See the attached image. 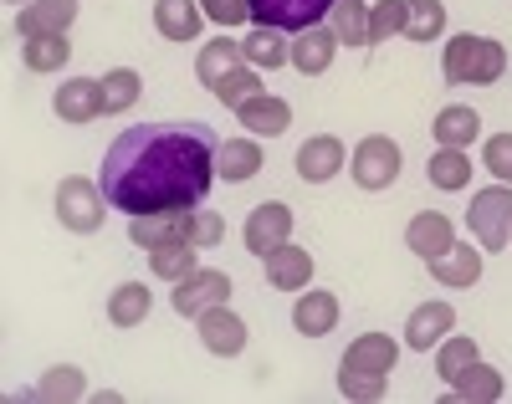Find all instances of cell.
<instances>
[{"label": "cell", "instance_id": "obj_1", "mask_svg": "<svg viewBox=\"0 0 512 404\" xmlns=\"http://www.w3.org/2000/svg\"><path fill=\"white\" fill-rule=\"evenodd\" d=\"M216 154L221 139L205 123H139L123 128L113 149L103 154L98 185L108 210L123 215H159V210H190L216 185Z\"/></svg>", "mask_w": 512, "mask_h": 404}, {"label": "cell", "instance_id": "obj_2", "mask_svg": "<svg viewBox=\"0 0 512 404\" xmlns=\"http://www.w3.org/2000/svg\"><path fill=\"white\" fill-rule=\"evenodd\" d=\"M395 338L390 333H359L349 343V353L338 358V394L354 399V404H374L384 399V389H390V374H395Z\"/></svg>", "mask_w": 512, "mask_h": 404}, {"label": "cell", "instance_id": "obj_3", "mask_svg": "<svg viewBox=\"0 0 512 404\" xmlns=\"http://www.w3.org/2000/svg\"><path fill=\"white\" fill-rule=\"evenodd\" d=\"M226 236V220L216 210H159V215H128V241L154 251V246H216Z\"/></svg>", "mask_w": 512, "mask_h": 404}, {"label": "cell", "instance_id": "obj_4", "mask_svg": "<svg viewBox=\"0 0 512 404\" xmlns=\"http://www.w3.org/2000/svg\"><path fill=\"white\" fill-rule=\"evenodd\" d=\"M446 82L451 87H487L507 72V47L492 36H472V31H461L446 41V62H441Z\"/></svg>", "mask_w": 512, "mask_h": 404}, {"label": "cell", "instance_id": "obj_5", "mask_svg": "<svg viewBox=\"0 0 512 404\" xmlns=\"http://www.w3.org/2000/svg\"><path fill=\"white\" fill-rule=\"evenodd\" d=\"M466 226H472L482 251H502L512 246V190L507 185H487L472 195V210H466Z\"/></svg>", "mask_w": 512, "mask_h": 404}, {"label": "cell", "instance_id": "obj_6", "mask_svg": "<svg viewBox=\"0 0 512 404\" xmlns=\"http://www.w3.org/2000/svg\"><path fill=\"white\" fill-rule=\"evenodd\" d=\"M103 205H108V195H103V185H93L88 174H67L57 185V220L67 231H77V236H93L103 226V215H108Z\"/></svg>", "mask_w": 512, "mask_h": 404}, {"label": "cell", "instance_id": "obj_7", "mask_svg": "<svg viewBox=\"0 0 512 404\" xmlns=\"http://www.w3.org/2000/svg\"><path fill=\"white\" fill-rule=\"evenodd\" d=\"M354 185L359 190H390L400 179V144L384 139V133H369V139H359L354 149Z\"/></svg>", "mask_w": 512, "mask_h": 404}, {"label": "cell", "instance_id": "obj_8", "mask_svg": "<svg viewBox=\"0 0 512 404\" xmlns=\"http://www.w3.org/2000/svg\"><path fill=\"white\" fill-rule=\"evenodd\" d=\"M226 297H231V277L216 272V266H195L185 282H175V292H169V307H175L180 318H200L205 307H221Z\"/></svg>", "mask_w": 512, "mask_h": 404}, {"label": "cell", "instance_id": "obj_9", "mask_svg": "<svg viewBox=\"0 0 512 404\" xmlns=\"http://www.w3.org/2000/svg\"><path fill=\"white\" fill-rule=\"evenodd\" d=\"M251 21L256 26H272V31H308L318 26L338 0H246Z\"/></svg>", "mask_w": 512, "mask_h": 404}, {"label": "cell", "instance_id": "obj_10", "mask_svg": "<svg viewBox=\"0 0 512 404\" xmlns=\"http://www.w3.org/2000/svg\"><path fill=\"white\" fill-rule=\"evenodd\" d=\"M287 236H292V210L282 200H262L246 215V226H241V241H246L251 256H267V251L287 246Z\"/></svg>", "mask_w": 512, "mask_h": 404}, {"label": "cell", "instance_id": "obj_11", "mask_svg": "<svg viewBox=\"0 0 512 404\" xmlns=\"http://www.w3.org/2000/svg\"><path fill=\"white\" fill-rule=\"evenodd\" d=\"M195 328H200V343L216 353V358H236L246 348V323L236 318L226 302L221 307H205L200 318H195Z\"/></svg>", "mask_w": 512, "mask_h": 404}, {"label": "cell", "instance_id": "obj_12", "mask_svg": "<svg viewBox=\"0 0 512 404\" xmlns=\"http://www.w3.org/2000/svg\"><path fill=\"white\" fill-rule=\"evenodd\" d=\"M456 328V307L451 302H420L415 312H410V323H405V348H415V353H431V348H441V338Z\"/></svg>", "mask_w": 512, "mask_h": 404}, {"label": "cell", "instance_id": "obj_13", "mask_svg": "<svg viewBox=\"0 0 512 404\" xmlns=\"http://www.w3.org/2000/svg\"><path fill=\"white\" fill-rule=\"evenodd\" d=\"M77 21V0H31L16 16V31L21 41H36V36H67V26Z\"/></svg>", "mask_w": 512, "mask_h": 404}, {"label": "cell", "instance_id": "obj_14", "mask_svg": "<svg viewBox=\"0 0 512 404\" xmlns=\"http://www.w3.org/2000/svg\"><path fill=\"white\" fill-rule=\"evenodd\" d=\"M52 108H57L62 123H93V118H103V82H93V77H67V82L57 87Z\"/></svg>", "mask_w": 512, "mask_h": 404}, {"label": "cell", "instance_id": "obj_15", "mask_svg": "<svg viewBox=\"0 0 512 404\" xmlns=\"http://www.w3.org/2000/svg\"><path fill=\"white\" fill-rule=\"evenodd\" d=\"M405 246L420 256V261H436L456 246V231H451V220L441 210H420L410 226H405Z\"/></svg>", "mask_w": 512, "mask_h": 404}, {"label": "cell", "instance_id": "obj_16", "mask_svg": "<svg viewBox=\"0 0 512 404\" xmlns=\"http://www.w3.org/2000/svg\"><path fill=\"white\" fill-rule=\"evenodd\" d=\"M338 169H344V144H338L333 133H313V139L297 149V174H303V185H328Z\"/></svg>", "mask_w": 512, "mask_h": 404}, {"label": "cell", "instance_id": "obj_17", "mask_svg": "<svg viewBox=\"0 0 512 404\" xmlns=\"http://www.w3.org/2000/svg\"><path fill=\"white\" fill-rule=\"evenodd\" d=\"M241 128H251V139H282V133L292 128V108L282 98H267V93H256L236 108Z\"/></svg>", "mask_w": 512, "mask_h": 404}, {"label": "cell", "instance_id": "obj_18", "mask_svg": "<svg viewBox=\"0 0 512 404\" xmlns=\"http://www.w3.org/2000/svg\"><path fill=\"white\" fill-rule=\"evenodd\" d=\"M333 57H338V36H333L328 26H308V31H297V36H292V67L303 72V77L328 72Z\"/></svg>", "mask_w": 512, "mask_h": 404}, {"label": "cell", "instance_id": "obj_19", "mask_svg": "<svg viewBox=\"0 0 512 404\" xmlns=\"http://www.w3.org/2000/svg\"><path fill=\"white\" fill-rule=\"evenodd\" d=\"M267 261V282L277 287V292H303L308 287V277H313V256L303 251V246H277V251H267L262 256Z\"/></svg>", "mask_w": 512, "mask_h": 404}, {"label": "cell", "instance_id": "obj_20", "mask_svg": "<svg viewBox=\"0 0 512 404\" xmlns=\"http://www.w3.org/2000/svg\"><path fill=\"white\" fill-rule=\"evenodd\" d=\"M200 0H154V26L164 41H195L200 36Z\"/></svg>", "mask_w": 512, "mask_h": 404}, {"label": "cell", "instance_id": "obj_21", "mask_svg": "<svg viewBox=\"0 0 512 404\" xmlns=\"http://www.w3.org/2000/svg\"><path fill=\"white\" fill-rule=\"evenodd\" d=\"M292 328L303 338H323L338 328V297L333 292H303L292 307Z\"/></svg>", "mask_w": 512, "mask_h": 404}, {"label": "cell", "instance_id": "obj_22", "mask_svg": "<svg viewBox=\"0 0 512 404\" xmlns=\"http://www.w3.org/2000/svg\"><path fill=\"white\" fill-rule=\"evenodd\" d=\"M446 399H461V404H497V399H502V374L477 358L472 369H461V374L451 379V394H446Z\"/></svg>", "mask_w": 512, "mask_h": 404}, {"label": "cell", "instance_id": "obj_23", "mask_svg": "<svg viewBox=\"0 0 512 404\" xmlns=\"http://www.w3.org/2000/svg\"><path fill=\"white\" fill-rule=\"evenodd\" d=\"M236 67H246V52H241V41H231L226 31L216 36V41H205L200 47V62H195V77L205 82V87H216L226 72H236Z\"/></svg>", "mask_w": 512, "mask_h": 404}, {"label": "cell", "instance_id": "obj_24", "mask_svg": "<svg viewBox=\"0 0 512 404\" xmlns=\"http://www.w3.org/2000/svg\"><path fill=\"white\" fill-rule=\"evenodd\" d=\"M436 144L441 149H472V139L482 133V118H477V108H466V103H451V108H441L436 113Z\"/></svg>", "mask_w": 512, "mask_h": 404}, {"label": "cell", "instance_id": "obj_25", "mask_svg": "<svg viewBox=\"0 0 512 404\" xmlns=\"http://www.w3.org/2000/svg\"><path fill=\"white\" fill-rule=\"evenodd\" d=\"M241 52H246V67L277 72V67L292 62V41H282V31H272V26H256V31L241 41Z\"/></svg>", "mask_w": 512, "mask_h": 404}, {"label": "cell", "instance_id": "obj_26", "mask_svg": "<svg viewBox=\"0 0 512 404\" xmlns=\"http://www.w3.org/2000/svg\"><path fill=\"white\" fill-rule=\"evenodd\" d=\"M149 307H154V297H149L144 282H118L113 297H108V323L113 328H139L149 318Z\"/></svg>", "mask_w": 512, "mask_h": 404}, {"label": "cell", "instance_id": "obj_27", "mask_svg": "<svg viewBox=\"0 0 512 404\" xmlns=\"http://www.w3.org/2000/svg\"><path fill=\"white\" fill-rule=\"evenodd\" d=\"M431 277L446 282V287H472V282L482 277V251H472V241H466V246H451L446 256L431 261Z\"/></svg>", "mask_w": 512, "mask_h": 404}, {"label": "cell", "instance_id": "obj_28", "mask_svg": "<svg viewBox=\"0 0 512 404\" xmlns=\"http://www.w3.org/2000/svg\"><path fill=\"white\" fill-rule=\"evenodd\" d=\"M328 31L338 36V47H369V6L364 0H338L328 11Z\"/></svg>", "mask_w": 512, "mask_h": 404}, {"label": "cell", "instance_id": "obj_29", "mask_svg": "<svg viewBox=\"0 0 512 404\" xmlns=\"http://www.w3.org/2000/svg\"><path fill=\"white\" fill-rule=\"evenodd\" d=\"M256 169H262V149H256V139H226L221 154H216V174L231 179V185H241V179H251Z\"/></svg>", "mask_w": 512, "mask_h": 404}, {"label": "cell", "instance_id": "obj_30", "mask_svg": "<svg viewBox=\"0 0 512 404\" xmlns=\"http://www.w3.org/2000/svg\"><path fill=\"white\" fill-rule=\"evenodd\" d=\"M425 179H431L436 190H466L472 185V159H466V149H441L425 164Z\"/></svg>", "mask_w": 512, "mask_h": 404}, {"label": "cell", "instance_id": "obj_31", "mask_svg": "<svg viewBox=\"0 0 512 404\" xmlns=\"http://www.w3.org/2000/svg\"><path fill=\"white\" fill-rule=\"evenodd\" d=\"M82 394H88V379H82V369H72V364L47 369L26 389V399H82Z\"/></svg>", "mask_w": 512, "mask_h": 404}, {"label": "cell", "instance_id": "obj_32", "mask_svg": "<svg viewBox=\"0 0 512 404\" xmlns=\"http://www.w3.org/2000/svg\"><path fill=\"white\" fill-rule=\"evenodd\" d=\"M67 57H72V41L67 36H36V41H26V47H21L26 72H62Z\"/></svg>", "mask_w": 512, "mask_h": 404}, {"label": "cell", "instance_id": "obj_33", "mask_svg": "<svg viewBox=\"0 0 512 404\" xmlns=\"http://www.w3.org/2000/svg\"><path fill=\"white\" fill-rule=\"evenodd\" d=\"M139 93H144L139 72H134V67H113V72L103 77V118H108V113H128V108L139 103Z\"/></svg>", "mask_w": 512, "mask_h": 404}, {"label": "cell", "instance_id": "obj_34", "mask_svg": "<svg viewBox=\"0 0 512 404\" xmlns=\"http://www.w3.org/2000/svg\"><path fill=\"white\" fill-rule=\"evenodd\" d=\"M446 31V6L441 0H405V36L410 41H436Z\"/></svg>", "mask_w": 512, "mask_h": 404}, {"label": "cell", "instance_id": "obj_35", "mask_svg": "<svg viewBox=\"0 0 512 404\" xmlns=\"http://www.w3.org/2000/svg\"><path fill=\"white\" fill-rule=\"evenodd\" d=\"M149 266H154V277H164V282H185L200 266V246H154Z\"/></svg>", "mask_w": 512, "mask_h": 404}, {"label": "cell", "instance_id": "obj_36", "mask_svg": "<svg viewBox=\"0 0 512 404\" xmlns=\"http://www.w3.org/2000/svg\"><path fill=\"white\" fill-rule=\"evenodd\" d=\"M472 364H477V343H472V338H451V333H446V338H441V348H436V374L451 384L461 369H472Z\"/></svg>", "mask_w": 512, "mask_h": 404}, {"label": "cell", "instance_id": "obj_37", "mask_svg": "<svg viewBox=\"0 0 512 404\" xmlns=\"http://www.w3.org/2000/svg\"><path fill=\"white\" fill-rule=\"evenodd\" d=\"M210 93H216L226 108H241L246 98H256V93H262V77H256V67H236V72H226L216 87H210Z\"/></svg>", "mask_w": 512, "mask_h": 404}, {"label": "cell", "instance_id": "obj_38", "mask_svg": "<svg viewBox=\"0 0 512 404\" xmlns=\"http://www.w3.org/2000/svg\"><path fill=\"white\" fill-rule=\"evenodd\" d=\"M405 31V0H379V6H369V47H379V41H390Z\"/></svg>", "mask_w": 512, "mask_h": 404}, {"label": "cell", "instance_id": "obj_39", "mask_svg": "<svg viewBox=\"0 0 512 404\" xmlns=\"http://www.w3.org/2000/svg\"><path fill=\"white\" fill-rule=\"evenodd\" d=\"M482 164L502 179V185H512V133H492L482 144Z\"/></svg>", "mask_w": 512, "mask_h": 404}, {"label": "cell", "instance_id": "obj_40", "mask_svg": "<svg viewBox=\"0 0 512 404\" xmlns=\"http://www.w3.org/2000/svg\"><path fill=\"white\" fill-rule=\"evenodd\" d=\"M200 6H205V16L216 21L221 31H231V26L251 21V6H246V0H200Z\"/></svg>", "mask_w": 512, "mask_h": 404}, {"label": "cell", "instance_id": "obj_41", "mask_svg": "<svg viewBox=\"0 0 512 404\" xmlns=\"http://www.w3.org/2000/svg\"><path fill=\"white\" fill-rule=\"evenodd\" d=\"M6 6H21V0H6Z\"/></svg>", "mask_w": 512, "mask_h": 404}]
</instances>
